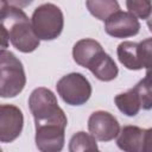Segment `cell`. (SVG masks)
I'll return each instance as SVG.
<instances>
[{
	"instance_id": "cell-1",
	"label": "cell",
	"mask_w": 152,
	"mask_h": 152,
	"mask_svg": "<svg viewBox=\"0 0 152 152\" xmlns=\"http://www.w3.org/2000/svg\"><path fill=\"white\" fill-rule=\"evenodd\" d=\"M0 27L6 30L11 44L20 52L30 53L39 46L40 40L33 31L30 18L15 2H0Z\"/></svg>"
},
{
	"instance_id": "cell-2",
	"label": "cell",
	"mask_w": 152,
	"mask_h": 152,
	"mask_svg": "<svg viewBox=\"0 0 152 152\" xmlns=\"http://www.w3.org/2000/svg\"><path fill=\"white\" fill-rule=\"evenodd\" d=\"M28 108L34 119L36 126L43 125H68L63 109L58 106L56 95L48 88H36L28 97Z\"/></svg>"
},
{
	"instance_id": "cell-3",
	"label": "cell",
	"mask_w": 152,
	"mask_h": 152,
	"mask_svg": "<svg viewBox=\"0 0 152 152\" xmlns=\"http://www.w3.org/2000/svg\"><path fill=\"white\" fill-rule=\"evenodd\" d=\"M26 84L23 63L11 51H0V96L14 97L19 95Z\"/></svg>"
},
{
	"instance_id": "cell-4",
	"label": "cell",
	"mask_w": 152,
	"mask_h": 152,
	"mask_svg": "<svg viewBox=\"0 0 152 152\" xmlns=\"http://www.w3.org/2000/svg\"><path fill=\"white\" fill-rule=\"evenodd\" d=\"M31 23L39 40H53L63 31L64 17L58 6L46 2L34 8Z\"/></svg>"
},
{
	"instance_id": "cell-5",
	"label": "cell",
	"mask_w": 152,
	"mask_h": 152,
	"mask_svg": "<svg viewBox=\"0 0 152 152\" xmlns=\"http://www.w3.org/2000/svg\"><path fill=\"white\" fill-rule=\"evenodd\" d=\"M56 89L61 99L70 106H82L91 96V84L80 72H71L59 78Z\"/></svg>"
},
{
	"instance_id": "cell-6",
	"label": "cell",
	"mask_w": 152,
	"mask_h": 152,
	"mask_svg": "<svg viewBox=\"0 0 152 152\" xmlns=\"http://www.w3.org/2000/svg\"><path fill=\"white\" fill-rule=\"evenodd\" d=\"M88 131L99 141H110L120 133L116 118L106 110H96L88 119Z\"/></svg>"
},
{
	"instance_id": "cell-7",
	"label": "cell",
	"mask_w": 152,
	"mask_h": 152,
	"mask_svg": "<svg viewBox=\"0 0 152 152\" xmlns=\"http://www.w3.org/2000/svg\"><path fill=\"white\" fill-rule=\"evenodd\" d=\"M24 126L23 112L14 104H1L0 107V141L12 142L15 140Z\"/></svg>"
},
{
	"instance_id": "cell-8",
	"label": "cell",
	"mask_w": 152,
	"mask_h": 152,
	"mask_svg": "<svg viewBox=\"0 0 152 152\" xmlns=\"http://www.w3.org/2000/svg\"><path fill=\"white\" fill-rule=\"evenodd\" d=\"M65 126H36V146L40 152H61L65 142Z\"/></svg>"
},
{
	"instance_id": "cell-9",
	"label": "cell",
	"mask_w": 152,
	"mask_h": 152,
	"mask_svg": "<svg viewBox=\"0 0 152 152\" xmlns=\"http://www.w3.org/2000/svg\"><path fill=\"white\" fill-rule=\"evenodd\" d=\"M104 31L114 38H128L139 33L140 23L132 13L119 11L104 21Z\"/></svg>"
},
{
	"instance_id": "cell-10",
	"label": "cell",
	"mask_w": 152,
	"mask_h": 152,
	"mask_svg": "<svg viewBox=\"0 0 152 152\" xmlns=\"http://www.w3.org/2000/svg\"><path fill=\"white\" fill-rule=\"evenodd\" d=\"M102 52H104L102 45L97 40L91 39V38L80 39L78 42L75 43L72 48L74 61L78 65L87 68V69Z\"/></svg>"
},
{
	"instance_id": "cell-11",
	"label": "cell",
	"mask_w": 152,
	"mask_h": 152,
	"mask_svg": "<svg viewBox=\"0 0 152 152\" xmlns=\"http://www.w3.org/2000/svg\"><path fill=\"white\" fill-rule=\"evenodd\" d=\"M146 129L138 126H124L116 139L118 147L124 152H140Z\"/></svg>"
},
{
	"instance_id": "cell-12",
	"label": "cell",
	"mask_w": 152,
	"mask_h": 152,
	"mask_svg": "<svg viewBox=\"0 0 152 152\" xmlns=\"http://www.w3.org/2000/svg\"><path fill=\"white\" fill-rule=\"evenodd\" d=\"M90 72L100 81L109 82L116 78L119 69L114 59L106 52H102L88 68Z\"/></svg>"
},
{
	"instance_id": "cell-13",
	"label": "cell",
	"mask_w": 152,
	"mask_h": 152,
	"mask_svg": "<svg viewBox=\"0 0 152 152\" xmlns=\"http://www.w3.org/2000/svg\"><path fill=\"white\" fill-rule=\"evenodd\" d=\"M118 58L120 63L129 70H140V63L138 59V43L135 42H122L116 49Z\"/></svg>"
},
{
	"instance_id": "cell-14",
	"label": "cell",
	"mask_w": 152,
	"mask_h": 152,
	"mask_svg": "<svg viewBox=\"0 0 152 152\" xmlns=\"http://www.w3.org/2000/svg\"><path fill=\"white\" fill-rule=\"evenodd\" d=\"M114 102L118 109L127 116H135L141 109L139 96L133 88L125 93L116 95L114 97Z\"/></svg>"
},
{
	"instance_id": "cell-15",
	"label": "cell",
	"mask_w": 152,
	"mask_h": 152,
	"mask_svg": "<svg viewBox=\"0 0 152 152\" xmlns=\"http://www.w3.org/2000/svg\"><path fill=\"white\" fill-rule=\"evenodd\" d=\"M86 6L91 15L102 21H106L110 15L120 11L119 2L115 0H88Z\"/></svg>"
},
{
	"instance_id": "cell-16",
	"label": "cell",
	"mask_w": 152,
	"mask_h": 152,
	"mask_svg": "<svg viewBox=\"0 0 152 152\" xmlns=\"http://www.w3.org/2000/svg\"><path fill=\"white\" fill-rule=\"evenodd\" d=\"M99 150L96 139L86 132L75 133L69 141V152H94Z\"/></svg>"
},
{
	"instance_id": "cell-17",
	"label": "cell",
	"mask_w": 152,
	"mask_h": 152,
	"mask_svg": "<svg viewBox=\"0 0 152 152\" xmlns=\"http://www.w3.org/2000/svg\"><path fill=\"white\" fill-rule=\"evenodd\" d=\"M133 89L137 91L140 106L142 109H151L152 108V69L146 70V75L142 80H140Z\"/></svg>"
},
{
	"instance_id": "cell-18",
	"label": "cell",
	"mask_w": 152,
	"mask_h": 152,
	"mask_svg": "<svg viewBox=\"0 0 152 152\" xmlns=\"http://www.w3.org/2000/svg\"><path fill=\"white\" fill-rule=\"evenodd\" d=\"M126 7L135 18L147 19L152 11V2L148 0H128L126 1Z\"/></svg>"
},
{
	"instance_id": "cell-19",
	"label": "cell",
	"mask_w": 152,
	"mask_h": 152,
	"mask_svg": "<svg viewBox=\"0 0 152 152\" xmlns=\"http://www.w3.org/2000/svg\"><path fill=\"white\" fill-rule=\"evenodd\" d=\"M138 59L141 69H152V38L138 43Z\"/></svg>"
},
{
	"instance_id": "cell-20",
	"label": "cell",
	"mask_w": 152,
	"mask_h": 152,
	"mask_svg": "<svg viewBox=\"0 0 152 152\" xmlns=\"http://www.w3.org/2000/svg\"><path fill=\"white\" fill-rule=\"evenodd\" d=\"M140 152H152V128L146 129L142 147H141Z\"/></svg>"
},
{
	"instance_id": "cell-21",
	"label": "cell",
	"mask_w": 152,
	"mask_h": 152,
	"mask_svg": "<svg viewBox=\"0 0 152 152\" xmlns=\"http://www.w3.org/2000/svg\"><path fill=\"white\" fill-rule=\"evenodd\" d=\"M146 23H147V26H148V30L152 32V11L150 13V17L146 19Z\"/></svg>"
},
{
	"instance_id": "cell-22",
	"label": "cell",
	"mask_w": 152,
	"mask_h": 152,
	"mask_svg": "<svg viewBox=\"0 0 152 152\" xmlns=\"http://www.w3.org/2000/svg\"><path fill=\"white\" fill-rule=\"evenodd\" d=\"M94 152H100V150H96V151H94Z\"/></svg>"
}]
</instances>
